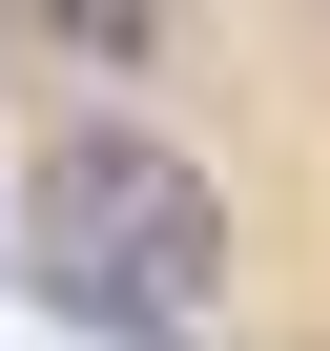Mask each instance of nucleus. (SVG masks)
Masks as SVG:
<instances>
[{"label": "nucleus", "mask_w": 330, "mask_h": 351, "mask_svg": "<svg viewBox=\"0 0 330 351\" xmlns=\"http://www.w3.org/2000/svg\"><path fill=\"white\" fill-rule=\"evenodd\" d=\"M21 289H42V310H83V330H124V351H207V289H227V186H207L165 124H62Z\"/></svg>", "instance_id": "1"}, {"label": "nucleus", "mask_w": 330, "mask_h": 351, "mask_svg": "<svg viewBox=\"0 0 330 351\" xmlns=\"http://www.w3.org/2000/svg\"><path fill=\"white\" fill-rule=\"evenodd\" d=\"M21 21H62L83 62H165V0H21Z\"/></svg>", "instance_id": "2"}]
</instances>
